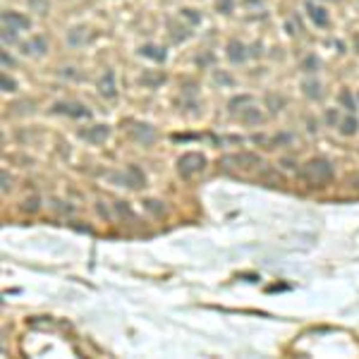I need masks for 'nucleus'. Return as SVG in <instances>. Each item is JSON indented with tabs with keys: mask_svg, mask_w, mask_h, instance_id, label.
Masks as SVG:
<instances>
[{
	"mask_svg": "<svg viewBox=\"0 0 359 359\" xmlns=\"http://www.w3.org/2000/svg\"><path fill=\"white\" fill-rule=\"evenodd\" d=\"M29 17L24 15H19V12H5L2 15V27H5V41L10 43L12 38H15V34L17 31H22V29H29Z\"/></svg>",
	"mask_w": 359,
	"mask_h": 359,
	"instance_id": "nucleus-1",
	"label": "nucleus"
},
{
	"mask_svg": "<svg viewBox=\"0 0 359 359\" xmlns=\"http://www.w3.org/2000/svg\"><path fill=\"white\" fill-rule=\"evenodd\" d=\"M306 177L314 180V182H328L333 177V168L328 161L323 158H316L311 163H306Z\"/></svg>",
	"mask_w": 359,
	"mask_h": 359,
	"instance_id": "nucleus-2",
	"label": "nucleus"
},
{
	"mask_svg": "<svg viewBox=\"0 0 359 359\" xmlns=\"http://www.w3.org/2000/svg\"><path fill=\"white\" fill-rule=\"evenodd\" d=\"M206 166V158L201 153H185L180 161H177V170L182 177H192L194 172H199L201 168Z\"/></svg>",
	"mask_w": 359,
	"mask_h": 359,
	"instance_id": "nucleus-3",
	"label": "nucleus"
},
{
	"mask_svg": "<svg viewBox=\"0 0 359 359\" xmlns=\"http://www.w3.org/2000/svg\"><path fill=\"white\" fill-rule=\"evenodd\" d=\"M221 163L227 168H251V166H259L261 158L256 153H235V156H225Z\"/></svg>",
	"mask_w": 359,
	"mask_h": 359,
	"instance_id": "nucleus-4",
	"label": "nucleus"
},
{
	"mask_svg": "<svg viewBox=\"0 0 359 359\" xmlns=\"http://www.w3.org/2000/svg\"><path fill=\"white\" fill-rule=\"evenodd\" d=\"M306 12H309V19L316 27H328V12H326V7L314 5V2H306Z\"/></svg>",
	"mask_w": 359,
	"mask_h": 359,
	"instance_id": "nucleus-5",
	"label": "nucleus"
},
{
	"mask_svg": "<svg viewBox=\"0 0 359 359\" xmlns=\"http://www.w3.org/2000/svg\"><path fill=\"white\" fill-rule=\"evenodd\" d=\"M53 111L62 113V115H70V117H89V111L84 106H77V103H56Z\"/></svg>",
	"mask_w": 359,
	"mask_h": 359,
	"instance_id": "nucleus-6",
	"label": "nucleus"
},
{
	"mask_svg": "<svg viewBox=\"0 0 359 359\" xmlns=\"http://www.w3.org/2000/svg\"><path fill=\"white\" fill-rule=\"evenodd\" d=\"M98 89H101V94L106 96V98H115L117 96V86H115V75H113L111 70L98 79Z\"/></svg>",
	"mask_w": 359,
	"mask_h": 359,
	"instance_id": "nucleus-7",
	"label": "nucleus"
},
{
	"mask_svg": "<svg viewBox=\"0 0 359 359\" xmlns=\"http://www.w3.org/2000/svg\"><path fill=\"white\" fill-rule=\"evenodd\" d=\"M82 137L89 139V141H94V144H101V141H106V139H108V127H106V125H98V127L84 130Z\"/></svg>",
	"mask_w": 359,
	"mask_h": 359,
	"instance_id": "nucleus-8",
	"label": "nucleus"
},
{
	"mask_svg": "<svg viewBox=\"0 0 359 359\" xmlns=\"http://www.w3.org/2000/svg\"><path fill=\"white\" fill-rule=\"evenodd\" d=\"M227 57L232 60V62H245L247 60V51H245V46L240 43V41H230L227 43Z\"/></svg>",
	"mask_w": 359,
	"mask_h": 359,
	"instance_id": "nucleus-9",
	"label": "nucleus"
},
{
	"mask_svg": "<svg viewBox=\"0 0 359 359\" xmlns=\"http://www.w3.org/2000/svg\"><path fill=\"white\" fill-rule=\"evenodd\" d=\"M141 56L151 57V60H156V62H163V60H166V51H163V48H158V46L146 43V46L141 48Z\"/></svg>",
	"mask_w": 359,
	"mask_h": 359,
	"instance_id": "nucleus-10",
	"label": "nucleus"
},
{
	"mask_svg": "<svg viewBox=\"0 0 359 359\" xmlns=\"http://www.w3.org/2000/svg\"><path fill=\"white\" fill-rule=\"evenodd\" d=\"M357 130H359V122H357V117L350 113L342 122H340V132L342 134H357Z\"/></svg>",
	"mask_w": 359,
	"mask_h": 359,
	"instance_id": "nucleus-11",
	"label": "nucleus"
},
{
	"mask_svg": "<svg viewBox=\"0 0 359 359\" xmlns=\"http://www.w3.org/2000/svg\"><path fill=\"white\" fill-rule=\"evenodd\" d=\"M22 48H24V53H46V48H48V46H46V41H43L41 36H36L31 43H24Z\"/></svg>",
	"mask_w": 359,
	"mask_h": 359,
	"instance_id": "nucleus-12",
	"label": "nucleus"
},
{
	"mask_svg": "<svg viewBox=\"0 0 359 359\" xmlns=\"http://www.w3.org/2000/svg\"><path fill=\"white\" fill-rule=\"evenodd\" d=\"M139 82L144 84V86H161V84L166 82V75H156V72H149V75H141V79Z\"/></svg>",
	"mask_w": 359,
	"mask_h": 359,
	"instance_id": "nucleus-13",
	"label": "nucleus"
},
{
	"mask_svg": "<svg viewBox=\"0 0 359 359\" xmlns=\"http://www.w3.org/2000/svg\"><path fill=\"white\" fill-rule=\"evenodd\" d=\"M304 94H306L309 98H321V96H323L321 84L319 82H304Z\"/></svg>",
	"mask_w": 359,
	"mask_h": 359,
	"instance_id": "nucleus-14",
	"label": "nucleus"
},
{
	"mask_svg": "<svg viewBox=\"0 0 359 359\" xmlns=\"http://www.w3.org/2000/svg\"><path fill=\"white\" fill-rule=\"evenodd\" d=\"M134 137H137L139 141H151V139H153V127H149V125H137Z\"/></svg>",
	"mask_w": 359,
	"mask_h": 359,
	"instance_id": "nucleus-15",
	"label": "nucleus"
},
{
	"mask_svg": "<svg viewBox=\"0 0 359 359\" xmlns=\"http://www.w3.org/2000/svg\"><path fill=\"white\" fill-rule=\"evenodd\" d=\"M340 103L347 108L350 113H355L357 111V103H355V96L350 94V91H340Z\"/></svg>",
	"mask_w": 359,
	"mask_h": 359,
	"instance_id": "nucleus-16",
	"label": "nucleus"
},
{
	"mask_svg": "<svg viewBox=\"0 0 359 359\" xmlns=\"http://www.w3.org/2000/svg\"><path fill=\"white\" fill-rule=\"evenodd\" d=\"M247 103H251L249 96H237V98L230 101V111H240V106H247Z\"/></svg>",
	"mask_w": 359,
	"mask_h": 359,
	"instance_id": "nucleus-17",
	"label": "nucleus"
},
{
	"mask_svg": "<svg viewBox=\"0 0 359 359\" xmlns=\"http://www.w3.org/2000/svg\"><path fill=\"white\" fill-rule=\"evenodd\" d=\"M304 70H306V72H316V70H319V57L316 56L306 57V60H304Z\"/></svg>",
	"mask_w": 359,
	"mask_h": 359,
	"instance_id": "nucleus-18",
	"label": "nucleus"
},
{
	"mask_svg": "<svg viewBox=\"0 0 359 359\" xmlns=\"http://www.w3.org/2000/svg\"><path fill=\"white\" fill-rule=\"evenodd\" d=\"M245 122H261V113L254 111V108L249 106V111L245 113Z\"/></svg>",
	"mask_w": 359,
	"mask_h": 359,
	"instance_id": "nucleus-19",
	"label": "nucleus"
},
{
	"mask_svg": "<svg viewBox=\"0 0 359 359\" xmlns=\"http://www.w3.org/2000/svg\"><path fill=\"white\" fill-rule=\"evenodd\" d=\"M182 12H185V17H187L189 22H194V24H199V22H201V17H199V12H196V10H182Z\"/></svg>",
	"mask_w": 359,
	"mask_h": 359,
	"instance_id": "nucleus-20",
	"label": "nucleus"
},
{
	"mask_svg": "<svg viewBox=\"0 0 359 359\" xmlns=\"http://www.w3.org/2000/svg\"><path fill=\"white\" fill-rule=\"evenodd\" d=\"M2 86H5V91H15V89H17V84L12 82L7 75H2Z\"/></svg>",
	"mask_w": 359,
	"mask_h": 359,
	"instance_id": "nucleus-21",
	"label": "nucleus"
},
{
	"mask_svg": "<svg viewBox=\"0 0 359 359\" xmlns=\"http://www.w3.org/2000/svg\"><path fill=\"white\" fill-rule=\"evenodd\" d=\"M218 10L221 12H230L232 10V0H218Z\"/></svg>",
	"mask_w": 359,
	"mask_h": 359,
	"instance_id": "nucleus-22",
	"label": "nucleus"
},
{
	"mask_svg": "<svg viewBox=\"0 0 359 359\" xmlns=\"http://www.w3.org/2000/svg\"><path fill=\"white\" fill-rule=\"evenodd\" d=\"M326 122L328 125H338V111H326Z\"/></svg>",
	"mask_w": 359,
	"mask_h": 359,
	"instance_id": "nucleus-23",
	"label": "nucleus"
},
{
	"mask_svg": "<svg viewBox=\"0 0 359 359\" xmlns=\"http://www.w3.org/2000/svg\"><path fill=\"white\" fill-rule=\"evenodd\" d=\"M36 204H38L36 199H29L27 206H24V211H29V213H31V211H36Z\"/></svg>",
	"mask_w": 359,
	"mask_h": 359,
	"instance_id": "nucleus-24",
	"label": "nucleus"
},
{
	"mask_svg": "<svg viewBox=\"0 0 359 359\" xmlns=\"http://www.w3.org/2000/svg\"><path fill=\"white\" fill-rule=\"evenodd\" d=\"M2 189H10V175L2 172Z\"/></svg>",
	"mask_w": 359,
	"mask_h": 359,
	"instance_id": "nucleus-25",
	"label": "nucleus"
},
{
	"mask_svg": "<svg viewBox=\"0 0 359 359\" xmlns=\"http://www.w3.org/2000/svg\"><path fill=\"white\" fill-rule=\"evenodd\" d=\"M2 62H5V65H12V57L7 56V53H2Z\"/></svg>",
	"mask_w": 359,
	"mask_h": 359,
	"instance_id": "nucleus-26",
	"label": "nucleus"
}]
</instances>
